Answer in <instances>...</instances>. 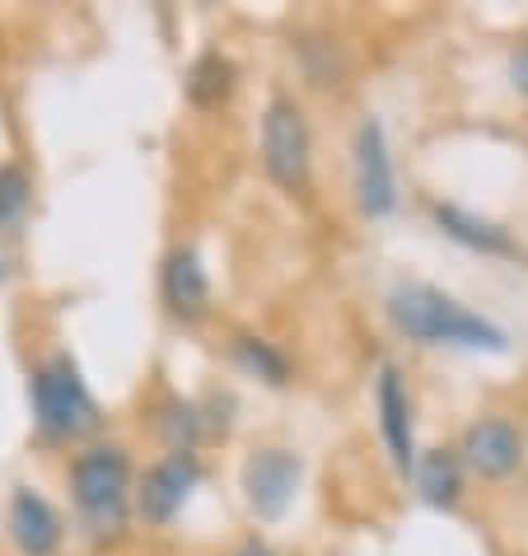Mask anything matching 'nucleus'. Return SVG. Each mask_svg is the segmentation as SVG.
Masks as SVG:
<instances>
[{
  "label": "nucleus",
  "mask_w": 528,
  "mask_h": 556,
  "mask_svg": "<svg viewBox=\"0 0 528 556\" xmlns=\"http://www.w3.org/2000/svg\"><path fill=\"white\" fill-rule=\"evenodd\" d=\"M71 496L89 533H117L131 501V458L122 444H89L71 463Z\"/></svg>",
  "instance_id": "obj_2"
},
{
  "label": "nucleus",
  "mask_w": 528,
  "mask_h": 556,
  "mask_svg": "<svg viewBox=\"0 0 528 556\" xmlns=\"http://www.w3.org/2000/svg\"><path fill=\"white\" fill-rule=\"evenodd\" d=\"M5 276H10V262H5V253H0V281H5Z\"/></svg>",
  "instance_id": "obj_20"
},
{
  "label": "nucleus",
  "mask_w": 528,
  "mask_h": 556,
  "mask_svg": "<svg viewBox=\"0 0 528 556\" xmlns=\"http://www.w3.org/2000/svg\"><path fill=\"white\" fill-rule=\"evenodd\" d=\"M379 421H384V440H388V454L402 472H412L416 463V435H412V397H407V383H402L398 365H384L379 369Z\"/></svg>",
  "instance_id": "obj_11"
},
{
  "label": "nucleus",
  "mask_w": 528,
  "mask_h": 556,
  "mask_svg": "<svg viewBox=\"0 0 528 556\" xmlns=\"http://www.w3.org/2000/svg\"><path fill=\"white\" fill-rule=\"evenodd\" d=\"M10 538L24 556H52L61 547V515L34 486H20L10 496Z\"/></svg>",
  "instance_id": "obj_9"
},
{
  "label": "nucleus",
  "mask_w": 528,
  "mask_h": 556,
  "mask_svg": "<svg viewBox=\"0 0 528 556\" xmlns=\"http://www.w3.org/2000/svg\"><path fill=\"white\" fill-rule=\"evenodd\" d=\"M28 202H34V182L20 164H0V229L20 225Z\"/></svg>",
  "instance_id": "obj_16"
},
{
  "label": "nucleus",
  "mask_w": 528,
  "mask_h": 556,
  "mask_svg": "<svg viewBox=\"0 0 528 556\" xmlns=\"http://www.w3.org/2000/svg\"><path fill=\"white\" fill-rule=\"evenodd\" d=\"M160 430H164L168 454H174V450H188L192 454V444L201 435V412H197V403H183V397H174V403L164 407V416H160Z\"/></svg>",
  "instance_id": "obj_17"
},
{
  "label": "nucleus",
  "mask_w": 528,
  "mask_h": 556,
  "mask_svg": "<svg viewBox=\"0 0 528 556\" xmlns=\"http://www.w3.org/2000/svg\"><path fill=\"white\" fill-rule=\"evenodd\" d=\"M430 215H435V225H440L449 239L468 243V249H477V253H501V257H515L519 253V243L510 239L495 220H481L477 211H463L454 202H435Z\"/></svg>",
  "instance_id": "obj_12"
},
{
  "label": "nucleus",
  "mask_w": 528,
  "mask_h": 556,
  "mask_svg": "<svg viewBox=\"0 0 528 556\" xmlns=\"http://www.w3.org/2000/svg\"><path fill=\"white\" fill-rule=\"evenodd\" d=\"M235 80H239L235 61L211 48L188 66V99L197 108H215V103H225L229 94H235Z\"/></svg>",
  "instance_id": "obj_14"
},
{
  "label": "nucleus",
  "mask_w": 528,
  "mask_h": 556,
  "mask_svg": "<svg viewBox=\"0 0 528 556\" xmlns=\"http://www.w3.org/2000/svg\"><path fill=\"white\" fill-rule=\"evenodd\" d=\"M28 397H34V421L48 440H80L99 426V403L89 393V383L80 379V365L66 351L48 355L34 369Z\"/></svg>",
  "instance_id": "obj_3"
},
{
  "label": "nucleus",
  "mask_w": 528,
  "mask_h": 556,
  "mask_svg": "<svg viewBox=\"0 0 528 556\" xmlns=\"http://www.w3.org/2000/svg\"><path fill=\"white\" fill-rule=\"evenodd\" d=\"M197 482H201L197 454H188V450L164 454V458L141 477V491H136V515H141L146 523H168L183 505H188V496L197 491Z\"/></svg>",
  "instance_id": "obj_5"
},
{
  "label": "nucleus",
  "mask_w": 528,
  "mask_h": 556,
  "mask_svg": "<svg viewBox=\"0 0 528 556\" xmlns=\"http://www.w3.org/2000/svg\"><path fill=\"white\" fill-rule=\"evenodd\" d=\"M412 477H416V491H422L430 505H440V509L458 505V496H463V458L454 450L416 454Z\"/></svg>",
  "instance_id": "obj_13"
},
{
  "label": "nucleus",
  "mask_w": 528,
  "mask_h": 556,
  "mask_svg": "<svg viewBox=\"0 0 528 556\" xmlns=\"http://www.w3.org/2000/svg\"><path fill=\"white\" fill-rule=\"evenodd\" d=\"M262 160H267V174L286 192H300L309 182L314 136H309V117L294 99H272L267 113H262Z\"/></svg>",
  "instance_id": "obj_4"
},
{
  "label": "nucleus",
  "mask_w": 528,
  "mask_h": 556,
  "mask_svg": "<svg viewBox=\"0 0 528 556\" xmlns=\"http://www.w3.org/2000/svg\"><path fill=\"white\" fill-rule=\"evenodd\" d=\"M510 85L528 99V42H519V48L510 52Z\"/></svg>",
  "instance_id": "obj_18"
},
{
  "label": "nucleus",
  "mask_w": 528,
  "mask_h": 556,
  "mask_svg": "<svg viewBox=\"0 0 528 556\" xmlns=\"http://www.w3.org/2000/svg\"><path fill=\"white\" fill-rule=\"evenodd\" d=\"M300 458L290 450H257L243 463V496L257 519H281L300 486Z\"/></svg>",
  "instance_id": "obj_6"
},
{
  "label": "nucleus",
  "mask_w": 528,
  "mask_h": 556,
  "mask_svg": "<svg viewBox=\"0 0 528 556\" xmlns=\"http://www.w3.org/2000/svg\"><path fill=\"white\" fill-rule=\"evenodd\" d=\"M160 290H164L168 314H178L188 323L206 314V308H211V276H206V267H201L197 249H174L164 257Z\"/></svg>",
  "instance_id": "obj_10"
},
{
  "label": "nucleus",
  "mask_w": 528,
  "mask_h": 556,
  "mask_svg": "<svg viewBox=\"0 0 528 556\" xmlns=\"http://www.w3.org/2000/svg\"><path fill=\"white\" fill-rule=\"evenodd\" d=\"M235 361L239 369H248V375H257L262 383H290V361H286V351L281 346H272L267 337H253V332H243L235 337Z\"/></svg>",
  "instance_id": "obj_15"
},
{
  "label": "nucleus",
  "mask_w": 528,
  "mask_h": 556,
  "mask_svg": "<svg viewBox=\"0 0 528 556\" xmlns=\"http://www.w3.org/2000/svg\"><path fill=\"white\" fill-rule=\"evenodd\" d=\"M355 197H361V211L369 215H388L398 206V178L379 117H365L361 131H355Z\"/></svg>",
  "instance_id": "obj_7"
},
{
  "label": "nucleus",
  "mask_w": 528,
  "mask_h": 556,
  "mask_svg": "<svg viewBox=\"0 0 528 556\" xmlns=\"http://www.w3.org/2000/svg\"><path fill=\"white\" fill-rule=\"evenodd\" d=\"M235 556H276V552H272L267 543H257V538H248V543H243Z\"/></svg>",
  "instance_id": "obj_19"
},
{
  "label": "nucleus",
  "mask_w": 528,
  "mask_h": 556,
  "mask_svg": "<svg viewBox=\"0 0 528 556\" xmlns=\"http://www.w3.org/2000/svg\"><path fill=\"white\" fill-rule=\"evenodd\" d=\"M388 314L407 337L416 342H444V346H487V351H505L510 337L505 328H495L491 318L473 314V308H463L458 300H449L444 290L435 286H398L393 295H388Z\"/></svg>",
  "instance_id": "obj_1"
},
{
  "label": "nucleus",
  "mask_w": 528,
  "mask_h": 556,
  "mask_svg": "<svg viewBox=\"0 0 528 556\" xmlns=\"http://www.w3.org/2000/svg\"><path fill=\"white\" fill-rule=\"evenodd\" d=\"M458 458L481 477H510L524 463V435L505 416H481V421L468 426V435H463Z\"/></svg>",
  "instance_id": "obj_8"
}]
</instances>
